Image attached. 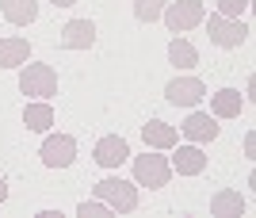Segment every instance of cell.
I'll list each match as a JSON object with an SVG mask.
<instances>
[{
	"label": "cell",
	"instance_id": "obj_15",
	"mask_svg": "<svg viewBox=\"0 0 256 218\" xmlns=\"http://www.w3.org/2000/svg\"><path fill=\"white\" fill-rule=\"evenodd\" d=\"M142 138H146V146H150V150H172L180 134H176V126H168V122L150 119L146 126H142Z\"/></svg>",
	"mask_w": 256,
	"mask_h": 218
},
{
	"label": "cell",
	"instance_id": "obj_22",
	"mask_svg": "<svg viewBox=\"0 0 256 218\" xmlns=\"http://www.w3.org/2000/svg\"><path fill=\"white\" fill-rule=\"evenodd\" d=\"M50 4H58V8H73L76 0H50Z\"/></svg>",
	"mask_w": 256,
	"mask_h": 218
},
{
	"label": "cell",
	"instance_id": "obj_9",
	"mask_svg": "<svg viewBox=\"0 0 256 218\" xmlns=\"http://www.w3.org/2000/svg\"><path fill=\"white\" fill-rule=\"evenodd\" d=\"M62 50H88V46L96 42V23L92 20H69L62 27Z\"/></svg>",
	"mask_w": 256,
	"mask_h": 218
},
{
	"label": "cell",
	"instance_id": "obj_7",
	"mask_svg": "<svg viewBox=\"0 0 256 218\" xmlns=\"http://www.w3.org/2000/svg\"><path fill=\"white\" fill-rule=\"evenodd\" d=\"M203 96H206V84L199 76H176V80H168V88H164V100L176 104V108H195Z\"/></svg>",
	"mask_w": 256,
	"mask_h": 218
},
{
	"label": "cell",
	"instance_id": "obj_23",
	"mask_svg": "<svg viewBox=\"0 0 256 218\" xmlns=\"http://www.w3.org/2000/svg\"><path fill=\"white\" fill-rule=\"evenodd\" d=\"M4 199H8V184H4V180H0V203H4Z\"/></svg>",
	"mask_w": 256,
	"mask_h": 218
},
{
	"label": "cell",
	"instance_id": "obj_6",
	"mask_svg": "<svg viewBox=\"0 0 256 218\" xmlns=\"http://www.w3.org/2000/svg\"><path fill=\"white\" fill-rule=\"evenodd\" d=\"M38 157H42L46 168H69L73 157H76V142L69 134H50L42 142V150H38Z\"/></svg>",
	"mask_w": 256,
	"mask_h": 218
},
{
	"label": "cell",
	"instance_id": "obj_19",
	"mask_svg": "<svg viewBox=\"0 0 256 218\" xmlns=\"http://www.w3.org/2000/svg\"><path fill=\"white\" fill-rule=\"evenodd\" d=\"M160 12H164V0H134V16L142 23H157Z\"/></svg>",
	"mask_w": 256,
	"mask_h": 218
},
{
	"label": "cell",
	"instance_id": "obj_11",
	"mask_svg": "<svg viewBox=\"0 0 256 218\" xmlns=\"http://www.w3.org/2000/svg\"><path fill=\"white\" fill-rule=\"evenodd\" d=\"M31 62V42L20 38V34H8L0 38V69H20Z\"/></svg>",
	"mask_w": 256,
	"mask_h": 218
},
{
	"label": "cell",
	"instance_id": "obj_16",
	"mask_svg": "<svg viewBox=\"0 0 256 218\" xmlns=\"http://www.w3.org/2000/svg\"><path fill=\"white\" fill-rule=\"evenodd\" d=\"M23 126H27V130H38V134L50 130V126H54V108H50V100L27 104V108H23Z\"/></svg>",
	"mask_w": 256,
	"mask_h": 218
},
{
	"label": "cell",
	"instance_id": "obj_18",
	"mask_svg": "<svg viewBox=\"0 0 256 218\" xmlns=\"http://www.w3.org/2000/svg\"><path fill=\"white\" fill-rule=\"evenodd\" d=\"M168 62L176 69H195V66H199V54H195V46L188 42L184 34H176V38L168 42Z\"/></svg>",
	"mask_w": 256,
	"mask_h": 218
},
{
	"label": "cell",
	"instance_id": "obj_5",
	"mask_svg": "<svg viewBox=\"0 0 256 218\" xmlns=\"http://www.w3.org/2000/svg\"><path fill=\"white\" fill-rule=\"evenodd\" d=\"M172 176V164L168 157H160L157 150L146 153V157H134V180H138L142 188H164Z\"/></svg>",
	"mask_w": 256,
	"mask_h": 218
},
{
	"label": "cell",
	"instance_id": "obj_14",
	"mask_svg": "<svg viewBox=\"0 0 256 218\" xmlns=\"http://www.w3.org/2000/svg\"><path fill=\"white\" fill-rule=\"evenodd\" d=\"M210 214L214 218H241V214H245V199H241V192H230V188L214 192V196H210Z\"/></svg>",
	"mask_w": 256,
	"mask_h": 218
},
{
	"label": "cell",
	"instance_id": "obj_4",
	"mask_svg": "<svg viewBox=\"0 0 256 218\" xmlns=\"http://www.w3.org/2000/svg\"><path fill=\"white\" fill-rule=\"evenodd\" d=\"M160 20L168 23L172 34H184V31H192V27H199L206 20V12H203L199 0H176V4H168V8L160 12Z\"/></svg>",
	"mask_w": 256,
	"mask_h": 218
},
{
	"label": "cell",
	"instance_id": "obj_3",
	"mask_svg": "<svg viewBox=\"0 0 256 218\" xmlns=\"http://www.w3.org/2000/svg\"><path fill=\"white\" fill-rule=\"evenodd\" d=\"M206 23V34H210V42L214 46H222V50H237V46L248 38V27L241 20H226V16H218L214 12L210 20H203Z\"/></svg>",
	"mask_w": 256,
	"mask_h": 218
},
{
	"label": "cell",
	"instance_id": "obj_13",
	"mask_svg": "<svg viewBox=\"0 0 256 218\" xmlns=\"http://www.w3.org/2000/svg\"><path fill=\"white\" fill-rule=\"evenodd\" d=\"M168 164H172L180 176H199V172L206 168V153L199 150V146H180V150L172 153Z\"/></svg>",
	"mask_w": 256,
	"mask_h": 218
},
{
	"label": "cell",
	"instance_id": "obj_2",
	"mask_svg": "<svg viewBox=\"0 0 256 218\" xmlns=\"http://www.w3.org/2000/svg\"><path fill=\"white\" fill-rule=\"evenodd\" d=\"M96 199H104L107 207L118 210V214H126V210L138 207V188L126 184V180H118V176H107V180L96 184Z\"/></svg>",
	"mask_w": 256,
	"mask_h": 218
},
{
	"label": "cell",
	"instance_id": "obj_21",
	"mask_svg": "<svg viewBox=\"0 0 256 218\" xmlns=\"http://www.w3.org/2000/svg\"><path fill=\"white\" fill-rule=\"evenodd\" d=\"M248 8V0H218V16H226V20H241Z\"/></svg>",
	"mask_w": 256,
	"mask_h": 218
},
{
	"label": "cell",
	"instance_id": "obj_1",
	"mask_svg": "<svg viewBox=\"0 0 256 218\" xmlns=\"http://www.w3.org/2000/svg\"><path fill=\"white\" fill-rule=\"evenodd\" d=\"M20 92L23 96H34V100H50L58 96V69L54 66H42V62H27L20 66Z\"/></svg>",
	"mask_w": 256,
	"mask_h": 218
},
{
	"label": "cell",
	"instance_id": "obj_20",
	"mask_svg": "<svg viewBox=\"0 0 256 218\" xmlns=\"http://www.w3.org/2000/svg\"><path fill=\"white\" fill-rule=\"evenodd\" d=\"M76 214H80V218H111V214H115V210L107 207L104 199H84V203L76 207Z\"/></svg>",
	"mask_w": 256,
	"mask_h": 218
},
{
	"label": "cell",
	"instance_id": "obj_12",
	"mask_svg": "<svg viewBox=\"0 0 256 218\" xmlns=\"http://www.w3.org/2000/svg\"><path fill=\"white\" fill-rule=\"evenodd\" d=\"M245 108V96L237 92V88H218L210 96V115L214 119H237Z\"/></svg>",
	"mask_w": 256,
	"mask_h": 218
},
{
	"label": "cell",
	"instance_id": "obj_17",
	"mask_svg": "<svg viewBox=\"0 0 256 218\" xmlns=\"http://www.w3.org/2000/svg\"><path fill=\"white\" fill-rule=\"evenodd\" d=\"M0 12H4L8 23L27 27V23H34V16H38V4H34V0H0Z\"/></svg>",
	"mask_w": 256,
	"mask_h": 218
},
{
	"label": "cell",
	"instance_id": "obj_8",
	"mask_svg": "<svg viewBox=\"0 0 256 218\" xmlns=\"http://www.w3.org/2000/svg\"><path fill=\"white\" fill-rule=\"evenodd\" d=\"M92 157H96V164H104V168H118L122 161H130V146L122 134H104L96 142V150H92Z\"/></svg>",
	"mask_w": 256,
	"mask_h": 218
},
{
	"label": "cell",
	"instance_id": "obj_10",
	"mask_svg": "<svg viewBox=\"0 0 256 218\" xmlns=\"http://www.w3.org/2000/svg\"><path fill=\"white\" fill-rule=\"evenodd\" d=\"M180 130H184V138H192L195 146H203V142H214V138H218V122H214V115H206V111H192Z\"/></svg>",
	"mask_w": 256,
	"mask_h": 218
}]
</instances>
